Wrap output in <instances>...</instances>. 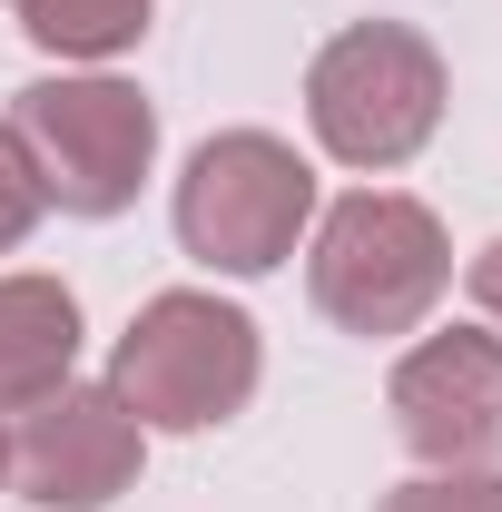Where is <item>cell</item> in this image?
I'll return each mask as SVG.
<instances>
[{
    "mask_svg": "<svg viewBox=\"0 0 502 512\" xmlns=\"http://www.w3.org/2000/svg\"><path fill=\"white\" fill-rule=\"evenodd\" d=\"M453 286V247H443L434 207L394 188H355L325 207L306 256V296L345 335H414L434 316V296Z\"/></svg>",
    "mask_w": 502,
    "mask_h": 512,
    "instance_id": "cell-1",
    "label": "cell"
},
{
    "mask_svg": "<svg viewBox=\"0 0 502 512\" xmlns=\"http://www.w3.org/2000/svg\"><path fill=\"white\" fill-rule=\"evenodd\" d=\"M69 355H79V296L60 276H0V414L69 384Z\"/></svg>",
    "mask_w": 502,
    "mask_h": 512,
    "instance_id": "cell-8",
    "label": "cell"
},
{
    "mask_svg": "<svg viewBox=\"0 0 502 512\" xmlns=\"http://www.w3.org/2000/svg\"><path fill=\"white\" fill-rule=\"evenodd\" d=\"M148 10L158 0H10V20L40 50H60V60H109V50H128L148 30Z\"/></svg>",
    "mask_w": 502,
    "mask_h": 512,
    "instance_id": "cell-9",
    "label": "cell"
},
{
    "mask_svg": "<svg viewBox=\"0 0 502 512\" xmlns=\"http://www.w3.org/2000/svg\"><path fill=\"white\" fill-rule=\"evenodd\" d=\"M0 483H10V434H0Z\"/></svg>",
    "mask_w": 502,
    "mask_h": 512,
    "instance_id": "cell-13",
    "label": "cell"
},
{
    "mask_svg": "<svg viewBox=\"0 0 502 512\" xmlns=\"http://www.w3.org/2000/svg\"><path fill=\"white\" fill-rule=\"evenodd\" d=\"M10 128L40 168V197L69 217H119L158 158V109L128 79H30L10 99Z\"/></svg>",
    "mask_w": 502,
    "mask_h": 512,
    "instance_id": "cell-5",
    "label": "cell"
},
{
    "mask_svg": "<svg viewBox=\"0 0 502 512\" xmlns=\"http://www.w3.org/2000/svg\"><path fill=\"white\" fill-rule=\"evenodd\" d=\"M148 463V424L128 414L109 384H50L10 424V483L50 512H99L119 503Z\"/></svg>",
    "mask_w": 502,
    "mask_h": 512,
    "instance_id": "cell-6",
    "label": "cell"
},
{
    "mask_svg": "<svg viewBox=\"0 0 502 512\" xmlns=\"http://www.w3.org/2000/svg\"><path fill=\"white\" fill-rule=\"evenodd\" d=\"M384 404H394V434L424 473H493L502 463V335H473V325L424 335L394 365Z\"/></svg>",
    "mask_w": 502,
    "mask_h": 512,
    "instance_id": "cell-7",
    "label": "cell"
},
{
    "mask_svg": "<svg viewBox=\"0 0 502 512\" xmlns=\"http://www.w3.org/2000/svg\"><path fill=\"white\" fill-rule=\"evenodd\" d=\"M315 217V178L306 158L266 128H227L207 138L178 178V247L217 276H266L296 256V227Z\"/></svg>",
    "mask_w": 502,
    "mask_h": 512,
    "instance_id": "cell-4",
    "label": "cell"
},
{
    "mask_svg": "<svg viewBox=\"0 0 502 512\" xmlns=\"http://www.w3.org/2000/svg\"><path fill=\"white\" fill-rule=\"evenodd\" d=\"M40 207H50V197H40V168H30L20 128L0 119V256H10L20 237H30V227H40Z\"/></svg>",
    "mask_w": 502,
    "mask_h": 512,
    "instance_id": "cell-10",
    "label": "cell"
},
{
    "mask_svg": "<svg viewBox=\"0 0 502 512\" xmlns=\"http://www.w3.org/2000/svg\"><path fill=\"white\" fill-rule=\"evenodd\" d=\"M375 512H502V473H424V483L384 493Z\"/></svg>",
    "mask_w": 502,
    "mask_h": 512,
    "instance_id": "cell-11",
    "label": "cell"
},
{
    "mask_svg": "<svg viewBox=\"0 0 502 512\" xmlns=\"http://www.w3.org/2000/svg\"><path fill=\"white\" fill-rule=\"evenodd\" d=\"M109 394L158 434H207V424L247 414V394H256V325L217 296H197V286H168L119 335Z\"/></svg>",
    "mask_w": 502,
    "mask_h": 512,
    "instance_id": "cell-3",
    "label": "cell"
},
{
    "mask_svg": "<svg viewBox=\"0 0 502 512\" xmlns=\"http://www.w3.org/2000/svg\"><path fill=\"white\" fill-rule=\"evenodd\" d=\"M463 286H473V306H483V316L502 325V237H493L483 256H473V276H463Z\"/></svg>",
    "mask_w": 502,
    "mask_h": 512,
    "instance_id": "cell-12",
    "label": "cell"
},
{
    "mask_svg": "<svg viewBox=\"0 0 502 512\" xmlns=\"http://www.w3.org/2000/svg\"><path fill=\"white\" fill-rule=\"evenodd\" d=\"M306 119L315 148L345 168H404L443 128V60L404 20H355L335 30L306 69Z\"/></svg>",
    "mask_w": 502,
    "mask_h": 512,
    "instance_id": "cell-2",
    "label": "cell"
}]
</instances>
